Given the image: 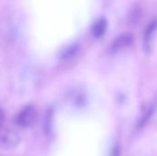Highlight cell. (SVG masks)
Instances as JSON below:
<instances>
[{
  "instance_id": "10",
  "label": "cell",
  "mask_w": 157,
  "mask_h": 156,
  "mask_svg": "<svg viewBox=\"0 0 157 156\" xmlns=\"http://www.w3.org/2000/svg\"><path fill=\"white\" fill-rule=\"evenodd\" d=\"M4 120H5V114H4V111L0 108V128L2 127L4 123Z\"/></svg>"
},
{
  "instance_id": "6",
  "label": "cell",
  "mask_w": 157,
  "mask_h": 156,
  "mask_svg": "<svg viewBox=\"0 0 157 156\" xmlns=\"http://www.w3.org/2000/svg\"><path fill=\"white\" fill-rule=\"evenodd\" d=\"M107 26L108 23L104 18H100L98 19L93 26L92 28V33L95 37L97 38H100L104 35V33L106 32L107 29Z\"/></svg>"
},
{
  "instance_id": "7",
  "label": "cell",
  "mask_w": 157,
  "mask_h": 156,
  "mask_svg": "<svg viewBox=\"0 0 157 156\" xmlns=\"http://www.w3.org/2000/svg\"><path fill=\"white\" fill-rule=\"evenodd\" d=\"M78 50L79 48L76 44H72L70 46H67L63 50H62V51L60 52V58L62 60L71 59L76 55V53L78 52Z\"/></svg>"
},
{
  "instance_id": "1",
  "label": "cell",
  "mask_w": 157,
  "mask_h": 156,
  "mask_svg": "<svg viewBox=\"0 0 157 156\" xmlns=\"http://www.w3.org/2000/svg\"><path fill=\"white\" fill-rule=\"evenodd\" d=\"M38 117V110L33 105L25 106L15 118V122L21 128H29L32 126Z\"/></svg>"
},
{
  "instance_id": "8",
  "label": "cell",
  "mask_w": 157,
  "mask_h": 156,
  "mask_svg": "<svg viewBox=\"0 0 157 156\" xmlns=\"http://www.w3.org/2000/svg\"><path fill=\"white\" fill-rule=\"evenodd\" d=\"M52 115H53V110L51 108L48 110V112L46 113V117H45V121H44V131L46 132V134H51L52 132Z\"/></svg>"
},
{
  "instance_id": "3",
  "label": "cell",
  "mask_w": 157,
  "mask_h": 156,
  "mask_svg": "<svg viewBox=\"0 0 157 156\" xmlns=\"http://www.w3.org/2000/svg\"><path fill=\"white\" fill-rule=\"evenodd\" d=\"M132 43V36L130 33H123L120 35L115 40H113L110 46V51L112 52L118 51L120 50H122L130 46Z\"/></svg>"
},
{
  "instance_id": "5",
  "label": "cell",
  "mask_w": 157,
  "mask_h": 156,
  "mask_svg": "<svg viewBox=\"0 0 157 156\" xmlns=\"http://www.w3.org/2000/svg\"><path fill=\"white\" fill-rule=\"evenodd\" d=\"M155 108H156V103H153L144 112V114L141 117V119L139 120L138 123H137V130H141L143 129L146 124L147 122L149 121V120L152 118V116L154 115L155 111Z\"/></svg>"
},
{
  "instance_id": "9",
  "label": "cell",
  "mask_w": 157,
  "mask_h": 156,
  "mask_svg": "<svg viewBox=\"0 0 157 156\" xmlns=\"http://www.w3.org/2000/svg\"><path fill=\"white\" fill-rule=\"evenodd\" d=\"M110 156H121V147L119 146V144H116L113 147Z\"/></svg>"
},
{
  "instance_id": "4",
  "label": "cell",
  "mask_w": 157,
  "mask_h": 156,
  "mask_svg": "<svg viewBox=\"0 0 157 156\" xmlns=\"http://www.w3.org/2000/svg\"><path fill=\"white\" fill-rule=\"evenodd\" d=\"M156 27L157 22L156 21H153L152 23H150L148 25V27L145 29V32H144V51L147 53L150 51L152 39H153V36H154V33L155 31Z\"/></svg>"
},
{
  "instance_id": "2",
  "label": "cell",
  "mask_w": 157,
  "mask_h": 156,
  "mask_svg": "<svg viewBox=\"0 0 157 156\" xmlns=\"http://www.w3.org/2000/svg\"><path fill=\"white\" fill-rule=\"evenodd\" d=\"M20 142L19 134L10 128H0V147L11 149L17 146Z\"/></svg>"
}]
</instances>
